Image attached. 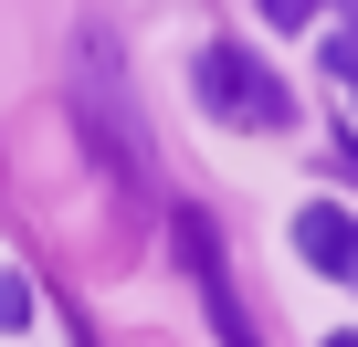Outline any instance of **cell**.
<instances>
[{
    "mask_svg": "<svg viewBox=\"0 0 358 347\" xmlns=\"http://www.w3.org/2000/svg\"><path fill=\"white\" fill-rule=\"evenodd\" d=\"M201 105H211V116H232V126H285V116H295V95H285L253 53H232V43H211V53H201Z\"/></svg>",
    "mask_w": 358,
    "mask_h": 347,
    "instance_id": "1",
    "label": "cell"
},
{
    "mask_svg": "<svg viewBox=\"0 0 358 347\" xmlns=\"http://www.w3.org/2000/svg\"><path fill=\"white\" fill-rule=\"evenodd\" d=\"M295 242H306V263H316V274H337V284L358 274V221H348L337 200H306V211H295Z\"/></svg>",
    "mask_w": 358,
    "mask_h": 347,
    "instance_id": "2",
    "label": "cell"
},
{
    "mask_svg": "<svg viewBox=\"0 0 358 347\" xmlns=\"http://www.w3.org/2000/svg\"><path fill=\"white\" fill-rule=\"evenodd\" d=\"M0 326H11V337L32 326V284H22V274H0Z\"/></svg>",
    "mask_w": 358,
    "mask_h": 347,
    "instance_id": "3",
    "label": "cell"
},
{
    "mask_svg": "<svg viewBox=\"0 0 358 347\" xmlns=\"http://www.w3.org/2000/svg\"><path fill=\"white\" fill-rule=\"evenodd\" d=\"M253 11H264L274 32H306V22H316V0H253Z\"/></svg>",
    "mask_w": 358,
    "mask_h": 347,
    "instance_id": "4",
    "label": "cell"
},
{
    "mask_svg": "<svg viewBox=\"0 0 358 347\" xmlns=\"http://www.w3.org/2000/svg\"><path fill=\"white\" fill-rule=\"evenodd\" d=\"M337 74H348V105H358V43H337Z\"/></svg>",
    "mask_w": 358,
    "mask_h": 347,
    "instance_id": "5",
    "label": "cell"
},
{
    "mask_svg": "<svg viewBox=\"0 0 358 347\" xmlns=\"http://www.w3.org/2000/svg\"><path fill=\"white\" fill-rule=\"evenodd\" d=\"M327 347H358V337H327Z\"/></svg>",
    "mask_w": 358,
    "mask_h": 347,
    "instance_id": "6",
    "label": "cell"
},
{
    "mask_svg": "<svg viewBox=\"0 0 358 347\" xmlns=\"http://www.w3.org/2000/svg\"><path fill=\"white\" fill-rule=\"evenodd\" d=\"M348 11H358V0H348Z\"/></svg>",
    "mask_w": 358,
    "mask_h": 347,
    "instance_id": "7",
    "label": "cell"
}]
</instances>
